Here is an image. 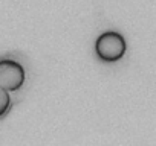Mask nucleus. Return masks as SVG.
<instances>
[{"mask_svg":"<svg viewBox=\"0 0 156 146\" xmlns=\"http://www.w3.org/2000/svg\"><path fill=\"white\" fill-rule=\"evenodd\" d=\"M95 52L101 61L115 62L121 59L126 53V40L118 32H104L97 38Z\"/></svg>","mask_w":156,"mask_h":146,"instance_id":"nucleus-1","label":"nucleus"},{"mask_svg":"<svg viewBox=\"0 0 156 146\" xmlns=\"http://www.w3.org/2000/svg\"><path fill=\"white\" fill-rule=\"evenodd\" d=\"M25 84V68L12 59H0V87L17 91Z\"/></svg>","mask_w":156,"mask_h":146,"instance_id":"nucleus-2","label":"nucleus"},{"mask_svg":"<svg viewBox=\"0 0 156 146\" xmlns=\"http://www.w3.org/2000/svg\"><path fill=\"white\" fill-rule=\"evenodd\" d=\"M9 107H11V98H9V93H8V90H5V88L0 87V117L5 116V114L8 113Z\"/></svg>","mask_w":156,"mask_h":146,"instance_id":"nucleus-3","label":"nucleus"}]
</instances>
